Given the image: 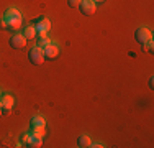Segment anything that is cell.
I'll return each instance as SVG.
<instances>
[{"label":"cell","mask_w":154,"mask_h":148,"mask_svg":"<svg viewBox=\"0 0 154 148\" xmlns=\"http://www.w3.org/2000/svg\"><path fill=\"white\" fill-rule=\"evenodd\" d=\"M7 21V28L8 30H20L21 28V13L17 8H8L3 15Z\"/></svg>","instance_id":"obj_1"},{"label":"cell","mask_w":154,"mask_h":148,"mask_svg":"<svg viewBox=\"0 0 154 148\" xmlns=\"http://www.w3.org/2000/svg\"><path fill=\"white\" fill-rule=\"evenodd\" d=\"M28 59H30L31 64L41 66L43 61H45V53H43V50H39L38 46H35V48H31V50L28 51Z\"/></svg>","instance_id":"obj_2"},{"label":"cell","mask_w":154,"mask_h":148,"mask_svg":"<svg viewBox=\"0 0 154 148\" xmlns=\"http://www.w3.org/2000/svg\"><path fill=\"white\" fill-rule=\"evenodd\" d=\"M134 40H136L139 44H144V43L151 41V40H152V33H151V30L146 28V27L138 28L136 31H134Z\"/></svg>","instance_id":"obj_3"},{"label":"cell","mask_w":154,"mask_h":148,"mask_svg":"<svg viewBox=\"0 0 154 148\" xmlns=\"http://www.w3.org/2000/svg\"><path fill=\"white\" fill-rule=\"evenodd\" d=\"M43 53H45V59H56L59 56V46H57L56 43H49L48 46L43 50Z\"/></svg>","instance_id":"obj_4"},{"label":"cell","mask_w":154,"mask_h":148,"mask_svg":"<svg viewBox=\"0 0 154 148\" xmlns=\"http://www.w3.org/2000/svg\"><path fill=\"white\" fill-rule=\"evenodd\" d=\"M10 46L13 48V50H23L25 46H26V43H28V40L25 38L23 35H13L12 38H10Z\"/></svg>","instance_id":"obj_5"},{"label":"cell","mask_w":154,"mask_h":148,"mask_svg":"<svg viewBox=\"0 0 154 148\" xmlns=\"http://www.w3.org/2000/svg\"><path fill=\"white\" fill-rule=\"evenodd\" d=\"M80 12L84 15H87V17H90V15L95 13V10H97V7H95V3L92 0H80V5H79Z\"/></svg>","instance_id":"obj_6"},{"label":"cell","mask_w":154,"mask_h":148,"mask_svg":"<svg viewBox=\"0 0 154 148\" xmlns=\"http://www.w3.org/2000/svg\"><path fill=\"white\" fill-rule=\"evenodd\" d=\"M13 105H15V99H13V95H10V94H2L0 95V107L13 109Z\"/></svg>","instance_id":"obj_7"},{"label":"cell","mask_w":154,"mask_h":148,"mask_svg":"<svg viewBox=\"0 0 154 148\" xmlns=\"http://www.w3.org/2000/svg\"><path fill=\"white\" fill-rule=\"evenodd\" d=\"M36 31H48V30L51 28V23H49V20H48V18H45V17H41V18H38V20H36Z\"/></svg>","instance_id":"obj_8"},{"label":"cell","mask_w":154,"mask_h":148,"mask_svg":"<svg viewBox=\"0 0 154 148\" xmlns=\"http://www.w3.org/2000/svg\"><path fill=\"white\" fill-rule=\"evenodd\" d=\"M23 36L28 40V41H31V40L36 38V28L33 27V25H26L23 30Z\"/></svg>","instance_id":"obj_9"},{"label":"cell","mask_w":154,"mask_h":148,"mask_svg":"<svg viewBox=\"0 0 154 148\" xmlns=\"http://www.w3.org/2000/svg\"><path fill=\"white\" fill-rule=\"evenodd\" d=\"M90 138L87 135H80L79 138H77V145H79L80 148H87V146H90Z\"/></svg>","instance_id":"obj_10"},{"label":"cell","mask_w":154,"mask_h":148,"mask_svg":"<svg viewBox=\"0 0 154 148\" xmlns=\"http://www.w3.org/2000/svg\"><path fill=\"white\" fill-rule=\"evenodd\" d=\"M31 127H45V118L41 115H36L31 118Z\"/></svg>","instance_id":"obj_11"},{"label":"cell","mask_w":154,"mask_h":148,"mask_svg":"<svg viewBox=\"0 0 154 148\" xmlns=\"http://www.w3.org/2000/svg\"><path fill=\"white\" fill-rule=\"evenodd\" d=\"M31 133L35 137L43 138V137H45V133H46V130H45V127H31Z\"/></svg>","instance_id":"obj_12"},{"label":"cell","mask_w":154,"mask_h":148,"mask_svg":"<svg viewBox=\"0 0 154 148\" xmlns=\"http://www.w3.org/2000/svg\"><path fill=\"white\" fill-rule=\"evenodd\" d=\"M41 145H43V138H39V137H35V135H33V138H31V142H30V145H28V146L38 148V146H41Z\"/></svg>","instance_id":"obj_13"},{"label":"cell","mask_w":154,"mask_h":148,"mask_svg":"<svg viewBox=\"0 0 154 148\" xmlns=\"http://www.w3.org/2000/svg\"><path fill=\"white\" fill-rule=\"evenodd\" d=\"M31 138H33V133H25L23 137H21V143L23 145H30V142H31Z\"/></svg>","instance_id":"obj_14"},{"label":"cell","mask_w":154,"mask_h":148,"mask_svg":"<svg viewBox=\"0 0 154 148\" xmlns=\"http://www.w3.org/2000/svg\"><path fill=\"white\" fill-rule=\"evenodd\" d=\"M141 48H143V51H146V53H152V40L148 41V43H144V44H141Z\"/></svg>","instance_id":"obj_15"},{"label":"cell","mask_w":154,"mask_h":148,"mask_svg":"<svg viewBox=\"0 0 154 148\" xmlns=\"http://www.w3.org/2000/svg\"><path fill=\"white\" fill-rule=\"evenodd\" d=\"M49 43H51V41H49L48 38H41V40L38 41V48H39V50H45V48H46Z\"/></svg>","instance_id":"obj_16"},{"label":"cell","mask_w":154,"mask_h":148,"mask_svg":"<svg viewBox=\"0 0 154 148\" xmlns=\"http://www.w3.org/2000/svg\"><path fill=\"white\" fill-rule=\"evenodd\" d=\"M69 7H72V8H77V7L80 5V0H67Z\"/></svg>","instance_id":"obj_17"},{"label":"cell","mask_w":154,"mask_h":148,"mask_svg":"<svg viewBox=\"0 0 154 148\" xmlns=\"http://www.w3.org/2000/svg\"><path fill=\"white\" fill-rule=\"evenodd\" d=\"M0 30H8L7 28V21H5V18H0Z\"/></svg>","instance_id":"obj_18"},{"label":"cell","mask_w":154,"mask_h":148,"mask_svg":"<svg viewBox=\"0 0 154 148\" xmlns=\"http://www.w3.org/2000/svg\"><path fill=\"white\" fill-rule=\"evenodd\" d=\"M2 109V115H10V112H12V109H8V107H0Z\"/></svg>","instance_id":"obj_19"},{"label":"cell","mask_w":154,"mask_h":148,"mask_svg":"<svg viewBox=\"0 0 154 148\" xmlns=\"http://www.w3.org/2000/svg\"><path fill=\"white\" fill-rule=\"evenodd\" d=\"M36 36H38L39 40H41V38H46V31H43V30H41V31H36Z\"/></svg>","instance_id":"obj_20"},{"label":"cell","mask_w":154,"mask_h":148,"mask_svg":"<svg viewBox=\"0 0 154 148\" xmlns=\"http://www.w3.org/2000/svg\"><path fill=\"white\" fill-rule=\"evenodd\" d=\"M90 146L92 148H102L103 145H102V143H90Z\"/></svg>","instance_id":"obj_21"},{"label":"cell","mask_w":154,"mask_h":148,"mask_svg":"<svg viewBox=\"0 0 154 148\" xmlns=\"http://www.w3.org/2000/svg\"><path fill=\"white\" fill-rule=\"evenodd\" d=\"M152 79H154V77H152V76H151V77H149V86H151V87L154 86V81H152Z\"/></svg>","instance_id":"obj_22"},{"label":"cell","mask_w":154,"mask_h":148,"mask_svg":"<svg viewBox=\"0 0 154 148\" xmlns=\"http://www.w3.org/2000/svg\"><path fill=\"white\" fill-rule=\"evenodd\" d=\"M94 3H102V2H105V0H92Z\"/></svg>","instance_id":"obj_23"},{"label":"cell","mask_w":154,"mask_h":148,"mask_svg":"<svg viewBox=\"0 0 154 148\" xmlns=\"http://www.w3.org/2000/svg\"><path fill=\"white\" fill-rule=\"evenodd\" d=\"M0 117H2V109H0Z\"/></svg>","instance_id":"obj_24"},{"label":"cell","mask_w":154,"mask_h":148,"mask_svg":"<svg viewBox=\"0 0 154 148\" xmlns=\"http://www.w3.org/2000/svg\"><path fill=\"white\" fill-rule=\"evenodd\" d=\"M0 95H2V94H0Z\"/></svg>","instance_id":"obj_25"}]
</instances>
